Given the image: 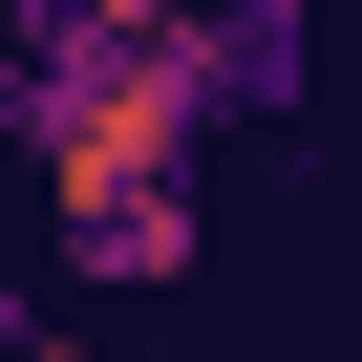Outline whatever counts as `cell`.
Returning a JSON list of instances; mask_svg holds the SVG:
<instances>
[{
	"mask_svg": "<svg viewBox=\"0 0 362 362\" xmlns=\"http://www.w3.org/2000/svg\"><path fill=\"white\" fill-rule=\"evenodd\" d=\"M298 86H320V22L298 0H214V107L235 128H298Z\"/></svg>",
	"mask_w": 362,
	"mask_h": 362,
	"instance_id": "obj_3",
	"label": "cell"
},
{
	"mask_svg": "<svg viewBox=\"0 0 362 362\" xmlns=\"http://www.w3.org/2000/svg\"><path fill=\"white\" fill-rule=\"evenodd\" d=\"M64 277L86 298H170V277H192V235H214V192H192V149H170V170H64Z\"/></svg>",
	"mask_w": 362,
	"mask_h": 362,
	"instance_id": "obj_2",
	"label": "cell"
},
{
	"mask_svg": "<svg viewBox=\"0 0 362 362\" xmlns=\"http://www.w3.org/2000/svg\"><path fill=\"white\" fill-rule=\"evenodd\" d=\"M0 107H22V170H214V0H43L22 43H0Z\"/></svg>",
	"mask_w": 362,
	"mask_h": 362,
	"instance_id": "obj_1",
	"label": "cell"
}]
</instances>
